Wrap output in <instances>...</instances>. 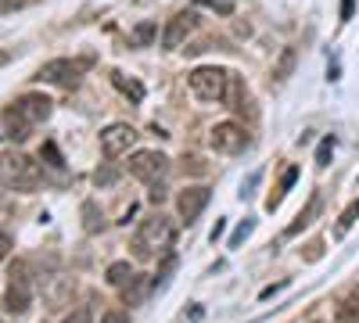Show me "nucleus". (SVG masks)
<instances>
[{
  "label": "nucleus",
  "instance_id": "nucleus-30",
  "mask_svg": "<svg viewBox=\"0 0 359 323\" xmlns=\"http://www.w3.org/2000/svg\"><path fill=\"white\" fill-rule=\"evenodd\" d=\"M22 4H25V0H0V15H8V11H15Z\"/></svg>",
  "mask_w": 359,
  "mask_h": 323
},
{
  "label": "nucleus",
  "instance_id": "nucleus-18",
  "mask_svg": "<svg viewBox=\"0 0 359 323\" xmlns=\"http://www.w3.org/2000/svg\"><path fill=\"white\" fill-rule=\"evenodd\" d=\"M4 126H8V137L11 140H29V133H33V126H25L18 115H11L8 108H4Z\"/></svg>",
  "mask_w": 359,
  "mask_h": 323
},
{
  "label": "nucleus",
  "instance_id": "nucleus-10",
  "mask_svg": "<svg viewBox=\"0 0 359 323\" xmlns=\"http://www.w3.org/2000/svg\"><path fill=\"white\" fill-rule=\"evenodd\" d=\"M194 29H198V15L194 11H176L169 18V25H165V33H162V47L165 50H180Z\"/></svg>",
  "mask_w": 359,
  "mask_h": 323
},
{
  "label": "nucleus",
  "instance_id": "nucleus-12",
  "mask_svg": "<svg viewBox=\"0 0 359 323\" xmlns=\"http://www.w3.org/2000/svg\"><path fill=\"white\" fill-rule=\"evenodd\" d=\"M208 198H212V194H208V187H187V191H180L176 209H180V216H184V223H194L205 212Z\"/></svg>",
  "mask_w": 359,
  "mask_h": 323
},
{
  "label": "nucleus",
  "instance_id": "nucleus-19",
  "mask_svg": "<svg viewBox=\"0 0 359 323\" xmlns=\"http://www.w3.org/2000/svg\"><path fill=\"white\" fill-rule=\"evenodd\" d=\"M83 226H86V233H97L104 226V216L97 212L94 201H83Z\"/></svg>",
  "mask_w": 359,
  "mask_h": 323
},
{
  "label": "nucleus",
  "instance_id": "nucleus-11",
  "mask_svg": "<svg viewBox=\"0 0 359 323\" xmlns=\"http://www.w3.org/2000/svg\"><path fill=\"white\" fill-rule=\"evenodd\" d=\"M133 140H137V130L130 123H111L104 133H101V151L108 158H118V155H126L133 148Z\"/></svg>",
  "mask_w": 359,
  "mask_h": 323
},
{
  "label": "nucleus",
  "instance_id": "nucleus-14",
  "mask_svg": "<svg viewBox=\"0 0 359 323\" xmlns=\"http://www.w3.org/2000/svg\"><path fill=\"white\" fill-rule=\"evenodd\" d=\"M147 291H151V280H147V277H133V280L123 287V298H126V305H137V302H144Z\"/></svg>",
  "mask_w": 359,
  "mask_h": 323
},
{
  "label": "nucleus",
  "instance_id": "nucleus-4",
  "mask_svg": "<svg viewBox=\"0 0 359 323\" xmlns=\"http://www.w3.org/2000/svg\"><path fill=\"white\" fill-rule=\"evenodd\" d=\"M33 305V273L25 262H15L8 273V291H4V312L8 316H25Z\"/></svg>",
  "mask_w": 359,
  "mask_h": 323
},
{
  "label": "nucleus",
  "instance_id": "nucleus-2",
  "mask_svg": "<svg viewBox=\"0 0 359 323\" xmlns=\"http://www.w3.org/2000/svg\"><path fill=\"white\" fill-rule=\"evenodd\" d=\"M176 241V226L165 212H151L147 219H140L137 233H133V255L137 259H158L172 248Z\"/></svg>",
  "mask_w": 359,
  "mask_h": 323
},
{
  "label": "nucleus",
  "instance_id": "nucleus-5",
  "mask_svg": "<svg viewBox=\"0 0 359 323\" xmlns=\"http://www.w3.org/2000/svg\"><path fill=\"white\" fill-rule=\"evenodd\" d=\"M86 65H90L86 57H79V62H72V57H54V62L40 65L36 79H40V83H54V86H65V90H72V86L83 79V69H86Z\"/></svg>",
  "mask_w": 359,
  "mask_h": 323
},
{
  "label": "nucleus",
  "instance_id": "nucleus-29",
  "mask_svg": "<svg viewBox=\"0 0 359 323\" xmlns=\"http://www.w3.org/2000/svg\"><path fill=\"white\" fill-rule=\"evenodd\" d=\"M8 252H11V238H8V233H4V230H0V262H4V259H8Z\"/></svg>",
  "mask_w": 359,
  "mask_h": 323
},
{
  "label": "nucleus",
  "instance_id": "nucleus-22",
  "mask_svg": "<svg viewBox=\"0 0 359 323\" xmlns=\"http://www.w3.org/2000/svg\"><path fill=\"white\" fill-rule=\"evenodd\" d=\"M355 216H359V201H352L348 209H345V216L338 219V238H341V233H345V230H348V226L355 223Z\"/></svg>",
  "mask_w": 359,
  "mask_h": 323
},
{
  "label": "nucleus",
  "instance_id": "nucleus-9",
  "mask_svg": "<svg viewBox=\"0 0 359 323\" xmlns=\"http://www.w3.org/2000/svg\"><path fill=\"white\" fill-rule=\"evenodd\" d=\"M72 295H76V280L65 277V273H54V277H43V302L50 312H62L65 305H72Z\"/></svg>",
  "mask_w": 359,
  "mask_h": 323
},
{
  "label": "nucleus",
  "instance_id": "nucleus-8",
  "mask_svg": "<svg viewBox=\"0 0 359 323\" xmlns=\"http://www.w3.org/2000/svg\"><path fill=\"white\" fill-rule=\"evenodd\" d=\"M208 144L223 155H237V151L248 148V133L237 123H219V126H212V133H208Z\"/></svg>",
  "mask_w": 359,
  "mask_h": 323
},
{
  "label": "nucleus",
  "instance_id": "nucleus-20",
  "mask_svg": "<svg viewBox=\"0 0 359 323\" xmlns=\"http://www.w3.org/2000/svg\"><path fill=\"white\" fill-rule=\"evenodd\" d=\"M291 69H294V47H284L280 62L273 65V83H284V79L291 76Z\"/></svg>",
  "mask_w": 359,
  "mask_h": 323
},
{
  "label": "nucleus",
  "instance_id": "nucleus-3",
  "mask_svg": "<svg viewBox=\"0 0 359 323\" xmlns=\"http://www.w3.org/2000/svg\"><path fill=\"white\" fill-rule=\"evenodd\" d=\"M0 184H4L8 191H22V194L36 191L40 187V165L33 158L18 155V151L0 155Z\"/></svg>",
  "mask_w": 359,
  "mask_h": 323
},
{
  "label": "nucleus",
  "instance_id": "nucleus-16",
  "mask_svg": "<svg viewBox=\"0 0 359 323\" xmlns=\"http://www.w3.org/2000/svg\"><path fill=\"white\" fill-rule=\"evenodd\" d=\"M320 209H323V198H320V194H313V201H309V209H306L302 216H298V219H294V223L287 226V238H294V233L302 230V226H309V223L316 219V212H320Z\"/></svg>",
  "mask_w": 359,
  "mask_h": 323
},
{
  "label": "nucleus",
  "instance_id": "nucleus-32",
  "mask_svg": "<svg viewBox=\"0 0 359 323\" xmlns=\"http://www.w3.org/2000/svg\"><path fill=\"white\" fill-rule=\"evenodd\" d=\"M352 11H355V0H341V18H345V22L352 18Z\"/></svg>",
  "mask_w": 359,
  "mask_h": 323
},
{
  "label": "nucleus",
  "instance_id": "nucleus-7",
  "mask_svg": "<svg viewBox=\"0 0 359 323\" xmlns=\"http://www.w3.org/2000/svg\"><path fill=\"white\" fill-rule=\"evenodd\" d=\"M11 115H18V119L25 123V126H40V123H47L50 119V101L43 97V94H22L11 108H8Z\"/></svg>",
  "mask_w": 359,
  "mask_h": 323
},
{
  "label": "nucleus",
  "instance_id": "nucleus-26",
  "mask_svg": "<svg viewBox=\"0 0 359 323\" xmlns=\"http://www.w3.org/2000/svg\"><path fill=\"white\" fill-rule=\"evenodd\" d=\"M65 323H90V305H79L76 312H69Z\"/></svg>",
  "mask_w": 359,
  "mask_h": 323
},
{
  "label": "nucleus",
  "instance_id": "nucleus-1",
  "mask_svg": "<svg viewBox=\"0 0 359 323\" xmlns=\"http://www.w3.org/2000/svg\"><path fill=\"white\" fill-rule=\"evenodd\" d=\"M191 83V94L198 101H208V104H223V108H241L245 104V86H241V76L230 72V69H219V65H201L187 76Z\"/></svg>",
  "mask_w": 359,
  "mask_h": 323
},
{
  "label": "nucleus",
  "instance_id": "nucleus-28",
  "mask_svg": "<svg viewBox=\"0 0 359 323\" xmlns=\"http://www.w3.org/2000/svg\"><path fill=\"white\" fill-rule=\"evenodd\" d=\"M43 158H47L54 169H62V155H57V148H54V144H43Z\"/></svg>",
  "mask_w": 359,
  "mask_h": 323
},
{
  "label": "nucleus",
  "instance_id": "nucleus-24",
  "mask_svg": "<svg viewBox=\"0 0 359 323\" xmlns=\"http://www.w3.org/2000/svg\"><path fill=\"white\" fill-rule=\"evenodd\" d=\"M331 151H334V137H327V140L320 144V151H316V162L327 165V162H331Z\"/></svg>",
  "mask_w": 359,
  "mask_h": 323
},
{
  "label": "nucleus",
  "instance_id": "nucleus-33",
  "mask_svg": "<svg viewBox=\"0 0 359 323\" xmlns=\"http://www.w3.org/2000/svg\"><path fill=\"white\" fill-rule=\"evenodd\" d=\"M8 62H11V54H8V50H0V65H8Z\"/></svg>",
  "mask_w": 359,
  "mask_h": 323
},
{
  "label": "nucleus",
  "instance_id": "nucleus-21",
  "mask_svg": "<svg viewBox=\"0 0 359 323\" xmlns=\"http://www.w3.org/2000/svg\"><path fill=\"white\" fill-rule=\"evenodd\" d=\"M338 323H359V295H348L338 305Z\"/></svg>",
  "mask_w": 359,
  "mask_h": 323
},
{
  "label": "nucleus",
  "instance_id": "nucleus-13",
  "mask_svg": "<svg viewBox=\"0 0 359 323\" xmlns=\"http://www.w3.org/2000/svg\"><path fill=\"white\" fill-rule=\"evenodd\" d=\"M111 83L118 86V90H123L133 104H140L144 101V83H137V79H126L123 72H111Z\"/></svg>",
  "mask_w": 359,
  "mask_h": 323
},
{
  "label": "nucleus",
  "instance_id": "nucleus-6",
  "mask_svg": "<svg viewBox=\"0 0 359 323\" xmlns=\"http://www.w3.org/2000/svg\"><path fill=\"white\" fill-rule=\"evenodd\" d=\"M165 169H169V158L162 151H137L130 158V176H137L144 184H158L165 176Z\"/></svg>",
  "mask_w": 359,
  "mask_h": 323
},
{
  "label": "nucleus",
  "instance_id": "nucleus-23",
  "mask_svg": "<svg viewBox=\"0 0 359 323\" xmlns=\"http://www.w3.org/2000/svg\"><path fill=\"white\" fill-rule=\"evenodd\" d=\"M155 29H158L155 22H144V25H137V33H133V40H137V43H151V36H155Z\"/></svg>",
  "mask_w": 359,
  "mask_h": 323
},
{
  "label": "nucleus",
  "instance_id": "nucleus-25",
  "mask_svg": "<svg viewBox=\"0 0 359 323\" xmlns=\"http://www.w3.org/2000/svg\"><path fill=\"white\" fill-rule=\"evenodd\" d=\"M101 323H130V312H123V309H108V312L101 316Z\"/></svg>",
  "mask_w": 359,
  "mask_h": 323
},
{
  "label": "nucleus",
  "instance_id": "nucleus-27",
  "mask_svg": "<svg viewBox=\"0 0 359 323\" xmlns=\"http://www.w3.org/2000/svg\"><path fill=\"white\" fill-rule=\"evenodd\" d=\"M248 233H252V223H241V226L233 230V238H230V248H237V245H241V241L248 238Z\"/></svg>",
  "mask_w": 359,
  "mask_h": 323
},
{
  "label": "nucleus",
  "instance_id": "nucleus-15",
  "mask_svg": "<svg viewBox=\"0 0 359 323\" xmlns=\"http://www.w3.org/2000/svg\"><path fill=\"white\" fill-rule=\"evenodd\" d=\"M298 180V169L291 165V169H284V176H280V184H277V191L273 194H269V201H266V209H277V205L284 201V194L291 191V184Z\"/></svg>",
  "mask_w": 359,
  "mask_h": 323
},
{
  "label": "nucleus",
  "instance_id": "nucleus-31",
  "mask_svg": "<svg viewBox=\"0 0 359 323\" xmlns=\"http://www.w3.org/2000/svg\"><path fill=\"white\" fill-rule=\"evenodd\" d=\"M147 198H151L155 205H162V198H165V187H162V184H151V194H147Z\"/></svg>",
  "mask_w": 359,
  "mask_h": 323
},
{
  "label": "nucleus",
  "instance_id": "nucleus-17",
  "mask_svg": "<svg viewBox=\"0 0 359 323\" xmlns=\"http://www.w3.org/2000/svg\"><path fill=\"white\" fill-rule=\"evenodd\" d=\"M133 277H137V273H133L130 262H111V266H108V284H111V287H126Z\"/></svg>",
  "mask_w": 359,
  "mask_h": 323
}]
</instances>
